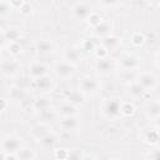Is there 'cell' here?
I'll use <instances>...</instances> for the list:
<instances>
[{
	"label": "cell",
	"mask_w": 160,
	"mask_h": 160,
	"mask_svg": "<svg viewBox=\"0 0 160 160\" xmlns=\"http://www.w3.org/2000/svg\"><path fill=\"white\" fill-rule=\"evenodd\" d=\"M110 31H111V24L109 20H102L100 25H98L96 28H94V32L95 35L98 36H109L110 35Z\"/></svg>",
	"instance_id": "obj_23"
},
{
	"label": "cell",
	"mask_w": 160,
	"mask_h": 160,
	"mask_svg": "<svg viewBox=\"0 0 160 160\" xmlns=\"http://www.w3.org/2000/svg\"><path fill=\"white\" fill-rule=\"evenodd\" d=\"M121 104H122V101L119 98L112 96V98L106 99L101 105L102 115L110 120L118 119L121 115Z\"/></svg>",
	"instance_id": "obj_1"
},
{
	"label": "cell",
	"mask_w": 160,
	"mask_h": 160,
	"mask_svg": "<svg viewBox=\"0 0 160 160\" xmlns=\"http://www.w3.org/2000/svg\"><path fill=\"white\" fill-rule=\"evenodd\" d=\"M32 86H34L36 90H40V91H49V90L51 89V86H52V81H51V79L46 75V76L39 78V79H34Z\"/></svg>",
	"instance_id": "obj_16"
},
{
	"label": "cell",
	"mask_w": 160,
	"mask_h": 160,
	"mask_svg": "<svg viewBox=\"0 0 160 160\" xmlns=\"http://www.w3.org/2000/svg\"><path fill=\"white\" fill-rule=\"evenodd\" d=\"M19 10H20V12H21V14H24V15H30V14H31V11H32V6L30 5V2L24 1V4L21 5V8H20Z\"/></svg>",
	"instance_id": "obj_36"
},
{
	"label": "cell",
	"mask_w": 160,
	"mask_h": 160,
	"mask_svg": "<svg viewBox=\"0 0 160 160\" xmlns=\"http://www.w3.org/2000/svg\"><path fill=\"white\" fill-rule=\"evenodd\" d=\"M29 74L31 78L34 79H39V78H42V76H46L48 74V66L42 62H32L29 68Z\"/></svg>",
	"instance_id": "obj_14"
},
{
	"label": "cell",
	"mask_w": 160,
	"mask_h": 160,
	"mask_svg": "<svg viewBox=\"0 0 160 160\" xmlns=\"http://www.w3.org/2000/svg\"><path fill=\"white\" fill-rule=\"evenodd\" d=\"M146 91L135 81L132 84H130V90H129V94L132 96V98H141Z\"/></svg>",
	"instance_id": "obj_28"
},
{
	"label": "cell",
	"mask_w": 160,
	"mask_h": 160,
	"mask_svg": "<svg viewBox=\"0 0 160 160\" xmlns=\"http://www.w3.org/2000/svg\"><path fill=\"white\" fill-rule=\"evenodd\" d=\"M1 155H2V160H18L15 154H4V152H1Z\"/></svg>",
	"instance_id": "obj_40"
},
{
	"label": "cell",
	"mask_w": 160,
	"mask_h": 160,
	"mask_svg": "<svg viewBox=\"0 0 160 160\" xmlns=\"http://www.w3.org/2000/svg\"><path fill=\"white\" fill-rule=\"evenodd\" d=\"M99 89V81L92 76H82L79 81V90L84 94H94Z\"/></svg>",
	"instance_id": "obj_4"
},
{
	"label": "cell",
	"mask_w": 160,
	"mask_h": 160,
	"mask_svg": "<svg viewBox=\"0 0 160 160\" xmlns=\"http://www.w3.org/2000/svg\"><path fill=\"white\" fill-rule=\"evenodd\" d=\"M55 74L59 76V78H62V79H68L70 76H72L75 74V65L74 64H70L68 61H60L55 65Z\"/></svg>",
	"instance_id": "obj_6"
},
{
	"label": "cell",
	"mask_w": 160,
	"mask_h": 160,
	"mask_svg": "<svg viewBox=\"0 0 160 160\" xmlns=\"http://www.w3.org/2000/svg\"><path fill=\"white\" fill-rule=\"evenodd\" d=\"M145 112L149 118L151 119H156L160 116V100H154L150 101L146 106H145Z\"/></svg>",
	"instance_id": "obj_17"
},
{
	"label": "cell",
	"mask_w": 160,
	"mask_h": 160,
	"mask_svg": "<svg viewBox=\"0 0 160 160\" xmlns=\"http://www.w3.org/2000/svg\"><path fill=\"white\" fill-rule=\"evenodd\" d=\"M136 82L148 92V91H151L156 86V76L152 72L144 71L136 76Z\"/></svg>",
	"instance_id": "obj_3"
},
{
	"label": "cell",
	"mask_w": 160,
	"mask_h": 160,
	"mask_svg": "<svg viewBox=\"0 0 160 160\" xmlns=\"http://www.w3.org/2000/svg\"><path fill=\"white\" fill-rule=\"evenodd\" d=\"M110 160H119V159H110Z\"/></svg>",
	"instance_id": "obj_48"
},
{
	"label": "cell",
	"mask_w": 160,
	"mask_h": 160,
	"mask_svg": "<svg viewBox=\"0 0 160 160\" xmlns=\"http://www.w3.org/2000/svg\"><path fill=\"white\" fill-rule=\"evenodd\" d=\"M84 158V152L80 149H72L69 151L66 160H82Z\"/></svg>",
	"instance_id": "obj_33"
},
{
	"label": "cell",
	"mask_w": 160,
	"mask_h": 160,
	"mask_svg": "<svg viewBox=\"0 0 160 160\" xmlns=\"http://www.w3.org/2000/svg\"><path fill=\"white\" fill-rule=\"evenodd\" d=\"M120 42H121V40H120L119 38L112 36V35H109V36L102 38V40H101V46H104V48L109 51V50L116 49V48L120 45Z\"/></svg>",
	"instance_id": "obj_22"
},
{
	"label": "cell",
	"mask_w": 160,
	"mask_h": 160,
	"mask_svg": "<svg viewBox=\"0 0 160 160\" xmlns=\"http://www.w3.org/2000/svg\"><path fill=\"white\" fill-rule=\"evenodd\" d=\"M9 96H10V99H11V100L20 101V102H21L24 99H26V98H28L26 91H25L22 88L18 86V85H14V86H11V88L9 89Z\"/></svg>",
	"instance_id": "obj_19"
},
{
	"label": "cell",
	"mask_w": 160,
	"mask_h": 160,
	"mask_svg": "<svg viewBox=\"0 0 160 160\" xmlns=\"http://www.w3.org/2000/svg\"><path fill=\"white\" fill-rule=\"evenodd\" d=\"M54 49H55V44L51 40H39L36 42V50L41 55L50 54L54 51Z\"/></svg>",
	"instance_id": "obj_18"
},
{
	"label": "cell",
	"mask_w": 160,
	"mask_h": 160,
	"mask_svg": "<svg viewBox=\"0 0 160 160\" xmlns=\"http://www.w3.org/2000/svg\"><path fill=\"white\" fill-rule=\"evenodd\" d=\"M1 36H2V46L5 45V42L8 41L9 42H14V41H18L19 38L21 36L20 31L18 29H14V28H10L8 30H1Z\"/></svg>",
	"instance_id": "obj_15"
},
{
	"label": "cell",
	"mask_w": 160,
	"mask_h": 160,
	"mask_svg": "<svg viewBox=\"0 0 160 160\" xmlns=\"http://www.w3.org/2000/svg\"><path fill=\"white\" fill-rule=\"evenodd\" d=\"M38 116H39V119H40V122L49 125L50 122H52V121L56 119V111H54V110L50 108V109H48V110H44V111H41V112H38Z\"/></svg>",
	"instance_id": "obj_25"
},
{
	"label": "cell",
	"mask_w": 160,
	"mask_h": 160,
	"mask_svg": "<svg viewBox=\"0 0 160 160\" xmlns=\"http://www.w3.org/2000/svg\"><path fill=\"white\" fill-rule=\"evenodd\" d=\"M95 68H96V70L100 74L106 75V74H110L115 69V62H114L112 59H110L109 56H106V58L98 59L96 62H95Z\"/></svg>",
	"instance_id": "obj_10"
},
{
	"label": "cell",
	"mask_w": 160,
	"mask_h": 160,
	"mask_svg": "<svg viewBox=\"0 0 160 160\" xmlns=\"http://www.w3.org/2000/svg\"><path fill=\"white\" fill-rule=\"evenodd\" d=\"M50 132V128L48 124H42V122H39L36 125H34L30 130V135L32 139H35L36 141L41 140L46 134Z\"/></svg>",
	"instance_id": "obj_12"
},
{
	"label": "cell",
	"mask_w": 160,
	"mask_h": 160,
	"mask_svg": "<svg viewBox=\"0 0 160 160\" xmlns=\"http://www.w3.org/2000/svg\"><path fill=\"white\" fill-rule=\"evenodd\" d=\"M1 102H2L1 111H5V110H6V108H8V102H6V100H5V99H2V100H1Z\"/></svg>",
	"instance_id": "obj_43"
},
{
	"label": "cell",
	"mask_w": 160,
	"mask_h": 160,
	"mask_svg": "<svg viewBox=\"0 0 160 160\" xmlns=\"http://www.w3.org/2000/svg\"><path fill=\"white\" fill-rule=\"evenodd\" d=\"M92 8L88 2H76L72 8V15L78 20H88L90 14L92 12Z\"/></svg>",
	"instance_id": "obj_5"
},
{
	"label": "cell",
	"mask_w": 160,
	"mask_h": 160,
	"mask_svg": "<svg viewBox=\"0 0 160 160\" xmlns=\"http://www.w3.org/2000/svg\"><path fill=\"white\" fill-rule=\"evenodd\" d=\"M82 160H95V158L92 155H84Z\"/></svg>",
	"instance_id": "obj_45"
},
{
	"label": "cell",
	"mask_w": 160,
	"mask_h": 160,
	"mask_svg": "<svg viewBox=\"0 0 160 160\" xmlns=\"http://www.w3.org/2000/svg\"><path fill=\"white\" fill-rule=\"evenodd\" d=\"M81 59V51L79 48L76 46H69L64 50V60L70 62V64H74L78 62L79 60Z\"/></svg>",
	"instance_id": "obj_13"
},
{
	"label": "cell",
	"mask_w": 160,
	"mask_h": 160,
	"mask_svg": "<svg viewBox=\"0 0 160 160\" xmlns=\"http://www.w3.org/2000/svg\"><path fill=\"white\" fill-rule=\"evenodd\" d=\"M81 48L82 50H86V51H95L96 46H95V42L91 40V39H85L82 40V44H81Z\"/></svg>",
	"instance_id": "obj_35"
},
{
	"label": "cell",
	"mask_w": 160,
	"mask_h": 160,
	"mask_svg": "<svg viewBox=\"0 0 160 160\" xmlns=\"http://www.w3.org/2000/svg\"><path fill=\"white\" fill-rule=\"evenodd\" d=\"M156 145L160 146V130H159V132H158V142H156Z\"/></svg>",
	"instance_id": "obj_46"
},
{
	"label": "cell",
	"mask_w": 160,
	"mask_h": 160,
	"mask_svg": "<svg viewBox=\"0 0 160 160\" xmlns=\"http://www.w3.org/2000/svg\"><path fill=\"white\" fill-rule=\"evenodd\" d=\"M134 111H135V108H134V105L130 101H126V102L121 104V115L130 116V115L134 114Z\"/></svg>",
	"instance_id": "obj_32"
},
{
	"label": "cell",
	"mask_w": 160,
	"mask_h": 160,
	"mask_svg": "<svg viewBox=\"0 0 160 160\" xmlns=\"http://www.w3.org/2000/svg\"><path fill=\"white\" fill-rule=\"evenodd\" d=\"M150 160H160V150H154L150 154Z\"/></svg>",
	"instance_id": "obj_41"
},
{
	"label": "cell",
	"mask_w": 160,
	"mask_h": 160,
	"mask_svg": "<svg viewBox=\"0 0 160 160\" xmlns=\"http://www.w3.org/2000/svg\"><path fill=\"white\" fill-rule=\"evenodd\" d=\"M76 106L68 102V101H64L59 105V114L62 115V118L65 116H72V115H76Z\"/></svg>",
	"instance_id": "obj_24"
},
{
	"label": "cell",
	"mask_w": 160,
	"mask_h": 160,
	"mask_svg": "<svg viewBox=\"0 0 160 160\" xmlns=\"http://www.w3.org/2000/svg\"><path fill=\"white\" fill-rule=\"evenodd\" d=\"M60 128L64 132H71L80 128V120L76 118V115L72 116H65L60 121Z\"/></svg>",
	"instance_id": "obj_9"
},
{
	"label": "cell",
	"mask_w": 160,
	"mask_h": 160,
	"mask_svg": "<svg viewBox=\"0 0 160 160\" xmlns=\"http://www.w3.org/2000/svg\"><path fill=\"white\" fill-rule=\"evenodd\" d=\"M141 61H140V58L134 55V54H128L125 56L121 58L120 60V66H121V70H136L139 66H140Z\"/></svg>",
	"instance_id": "obj_8"
},
{
	"label": "cell",
	"mask_w": 160,
	"mask_h": 160,
	"mask_svg": "<svg viewBox=\"0 0 160 160\" xmlns=\"http://www.w3.org/2000/svg\"><path fill=\"white\" fill-rule=\"evenodd\" d=\"M68 154H69V151L65 150V149H60V150H56V151H55V156H56L58 159H60V160H66Z\"/></svg>",
	"instance_id": "obj_39"
},
{
	"label": "cell",
	"mask_w": 160,
	"mask_h": 160,
	"mask_svg": "<svg viewBox=\"0 0 160 160\" xmlns=\"http://www.w3.org/2000/svg\"><path fill=\"white\" fill-rule=\"evenodd\" d=\"M102 20H104L102 16H101L99 12H96V11H92V12L90 14V16L88 18V22H89L90 26H92V28H96L98 25H100Z\"/></svg>",
	"instance_id": "obj_29"
},
{
	"label": "cell",
	"mask_w": 160,
	"mask_h": 160,
	"mask_svg": "<svg viewBox=\"0 0 160 160\" xmlns=\"http://www.w3.org/2000/svg\"><path fill=\"white\" fill-rule=\"evenodd\" d=\"M158 132H159V130H151V131H149L146 134V136H145V140L148 142H150V144L156 145V142H158Z\"/></svg>",
	"instance_id": "obj_34"
},
{
	"label": "cell",
	"mask_w": 160,
	"mask_h": 160,
	"mask_svg": "<svg viewBox=\"0 0 160 160\" xmlns=\"http://www.w3.org/2000/svg\"><path fill=\"white\" fill-rule=\"evenodd\" d=\"M58 141H59L58 135L50 131V132L46 134L41 140H39V144H40L42 148H45V149H50V148H54V146L58 144Z\"/></svg>",
	"instance_id": "obj_21"
},
{
	"label": "cell",
	"mask_w": 160,
	"mask_h": 160,
	"mask_svg": "<svg viewBox=\"0 0 160 160\" xmlns=\"http://www.w3.org/2000/svg\"><path fill=\"white\" fill-rule=\"evenodd\" d=\"M65 101L78 106L85 102V94L81 90H69L65 94Z\"/></svg>",
	"instance_id": "obj_11"
},
{
	"label": "cell",
	"mask_w": 160,
	"mask_h": 160,
	"mask_svg": "<svg viewBox=\"0 0 160 160\" xmlns=\"http://www.w3.org/2000/svg\"><path fill=\"white\" fill-rule=\"evenodd\" d=\"M130 41L132 45L135 46H141L144 42H145V36L141 34V32H132L131 34V38H130Z\"/></svg>",
	"instance_id": "obj_30"
},
{
	"label": "cell",
	"mask_w": 160,
	"mask_h": 160,
	"mask_svg": "<svg viewBox=\"0 0 160 160\" xmlns=\"http://www.w3.org/2000/svg\"><path fill=\"white\" fill-rule=\"evenodd\" d=\"M21 148V139L14 134H8L1 139V152L4 154H16Z\"/></svg>",
	"instance_id": "obj_2"
},
{
	"label": "cell",
	"mask_w": 160,
	"mask_h": 160,
	"mask_svg": "<svg viewBox=\"0 0 160 160\" xmlns=\"http://www.w3.org/2000/svg\"><path fill=\"white\" fill-rule=\"evenodd\" d=\"M100 4L101 5H106V6H111V5H116L118 2H114V1H101Z\"/></svg>",
	"instance_id": "obj_42"
},
{
	"label": "cell",
	"mask_w": 160,
	"mask_h": 160,
	"mask_svg": "<svg viewBox=\"0 0 160 160\" xmlns=\"http://www.w3.org/2000/svg\"><path fill=\"white\" fill-rule=\"evenodd\" d=\"M158 62H159V65H160V52H159V55H158Z\"/></svg>",
	"instance_id": "obj_47"
},
{
	"label": "cell",
	"mask_w": 160,
	"mask_h": 160,
	"mask_svg": "<svg viewBox=\"0 0 160 160\" xmlns=\"http://www.w3.org/2000/svg\"><path fill=\"white\" fill-rule=\"evenodd\" d=\"M136 74L134 72V71H131V70H121L120 72H119V79L124 82V84H132V82H135L136 81Z\"/></svg>",
	"instance_id": "obj_26"
},
{
	"label": "cell",
	"mask_w": 160,
	"mask_h": 160,
	"mask_svg": "<svg viewBox=\"0 0 160 160\" xmlns=\"http://www.w3.org/2000/svg\"><path fill=\"white\" fill-rule=\"evenodd\" d=\"M15 155H16L18 160H34V158H35L34 150L30 148H26V146H22Z\"/></svg>",
	"instance_id": "obj_27"
},
{
	"label": "cell",
	"mask_w": 160,
	"mask_h": 160,
	"mask_svg": "<svg viewBox=\"0 0 160 160\" xmlns=\"http://www.w3.org/2000/svg\"><path fill=\"white\" fill-rule=\"evenodd\" d=\"M21 65L18 60L14 59H5L1 61V72L5 76H14L20 70Z\"/></svg>",
	"instance_id": "obj_7"
},
{
	"label": "cell",
	"mask_w": 160,
	"mask_h": 160,
	"mask_svg": "<svg viewBox=\"0 0 160 160\" xmlns=\"http://www.w3.org/2000/svg\"><path fill=\"white\" fill-rule=\"evenodd\" d=\"M51 108V102H50V99H48L46 96H39L34 100V110L36 112H41L44 110H48Z\"/></svg>",
	"instance_id": "obj_20"
},
{
	"label": "cell",
	"mask_w": 160,
	"mask_h": 160,
	"mask_svg": "<svg viewBox=\"0 0 160 160\" xmlns=\"http://www.w3.org/2000/svg\"><path fill=\"white\" fill-rule=\"evenodd\" d=\"M154 122H155V126L158 128V130H160V116L156 118V119L154 120Z\"/></svg>",
	"instance_id": "obj_44"
},
{
	"label": "cell",
	"mask_w": 160,
	"mask_h": 160,
	"mask_svg": "<svg viewBox=\"0 0 160 160\" xmlns=\"http://www.w3.org/2000/svg\"><path fill=\"white\" fill-rule=\"evenodd\" d=\"M12 8H11V5H10V2H8V1H0V14L1 15H4V14H6L9 10H11Z\"/></svg>",
	"instance_id": "obj_37"
},
{
	"label": "cell",
	"mask_w": 160,
	"mask_h": 160,
	"mask_svg": "<svg viewBox=\"0 0 160 160\" xmlns=\"http://www.w3.org/2000/svg\"><path fill=\"white\" fill-rule=\"evenodd\" d=\"M95 54H96V56H98V59H101V58H106L108 56V50L104 48V46H98L96 49H95Z\"/></svg>",
	"instance_id": "obj_38"
},
{
	"label": "cell",
	"mask_w": 160,
	"mask_h": 160,
	"mask_svg": "<svg viewBox=\"0 0 160 160\" xmlns=\"http://www.w3.org/2000/svg\"><path fill=\"white\" fill-rule=\"evenodd\" d=\"M21 49L22 48H21L19 41H14V42H9L8 44V51H9L10 55H14V56L19 55L21 52Z\"/></svg>",
	"instance_id": "obj_31"
}]
</instances>
